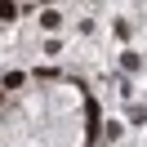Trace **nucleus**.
<instances>
[{
    "label": "nucleus",
    "mask_w": 147,
    "mask_h": 147,
    "mask_svg": "<svg viewBox=\"0 0 147 147\" xmlns=\"http://www.w3.org/2000/svg\"><path fill=\"white\" fill-rule=\"evenodd\" d=\"M18 18V5H0V22H13Z\"/></svg>",
    "instance_id": "obj_1"
}]
</instances>
